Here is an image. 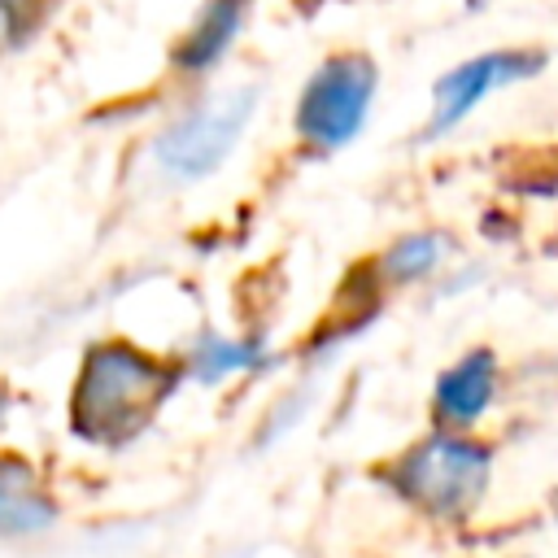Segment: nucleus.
<instances>
[{"label":"nucleus","mask_w":558,"mask_h":558,"mask_svg":"<svg viewBox=\"0 0 558 558\" xmlns=\"http://www.w3.org/2000/svg\"><path fill=\"white\" fill-rule=\"evenodd\" d=\"M375 96H379V61L371 52L362 48L327 52L301 83V96L292 109L296 140L310 153L349 148L366 131L375 113Z\"/></svg>","instance_id":"3"},{"label":"nucleus","mask_w":558,"mask_h":558,"mask_svg":"<svg viewBox=\"0 0 558 558\" xmlns=\"http://www.w3.org/2000/svg\"><path fill=\"white\" fill-rule=\"evenodd\" d=\"M57 523V497L26 458L0 453V541L44 536Z\"/></svg>","instance_id":"8"},{"label":"nucleus","mask_w":558,"mask_h":558,"mask_svg":"<svg viewBox=\"0 0 558 558\" xmlns=\"http://www.w3.org/2000/svg\"><path fill=\"white\" fill-rule=\"evenodd\" d=\"M4 414H9V392L0 388V427H4Z\"/></svg>","instance_id":"13"},{"label":"nucleus","mask_w":558,"mask_h":558,"mask_svg":"<svg viewBox=\"0 0 558 558\" xmlns=\"http://www.w3.org/2000/svg\"><path fill=\"white\" fill-rule=\"evenodd\" d=\"M275 362L266 336H218V331H201L187 344L183 357V375L196 384H222L231 375H253L266 371Z\"/></svg>","instance_id":"10"},{"label":"nucleus","mask_w":558,"mask_h":558,"mask_svg":"<svg viewBox=\"0 0 558 558\" xmlns=\"http://www.w3.org/2000/svg\"><path fill=\"white\" fill-rule=\"evenodd\" d=\"M549 61L554 57H549L545 44H501V48H484V52H471V57L453 61L445 74L432 78V100H427V118H423L418 140L436 144L445 135H453L493 96L541 78L549 70Z\"/></svg>","instance_id":"5"},{"label":"nucleus","mask_w":558,"mask_h":558,"mask_svg":"<svg viewBox=\"0 0 558 558\" xmlns=\"http://www.w3.org/2000/svg\"><path fill=\"white\" fill-rule=\"evenodd\" d=\"M506 357L493 344H466L458 357H449L427 392V418L432 427L449 432H484L488 414L506 397Z\"/></svg>","instance_id":"6"},{"label":"nucleus","mask_w":558,"mask_h":558,"mask_svg":"<svg viewBox=\"0 0 558 558\" xmlns=\"http://www.w3.org/2000/svg\"><path fill=\"white\" fill-rule=\"evenodd\" d=\"M253 0H205L183 39L174 44V70L179 74H209L240 39L248 22Z\"/></svg>","instance_id":"9"},{"label":"nucleus","mask_w":558,"mask_h":558,"mask_svg":"<svg viewBox=\"0 0 558 558\" xmlns=\"http://www.w3.org/2000/svg\"><path fill=\"white\" fill-rule=\"evenodd\" d=\"M179 379L183 366L131 340H96L83 349L70 388V427L87 445L118 449L153 423V414L174 397Z\"/></svg>","instance_id":"1"},{"label":"nucleus","mask_w":558,"mask_h":558,"mask_svg":"<svg viewBox=\"0 0 558 558\" xmlns=\"http://www.w3.org/2000/svg\"><path fill=\"white\" fill-rule=\"evenodd\" d=\"M462 4H466V9L475 13V9H488V4H497V0H462Z\"/></svg>","instance_id":"12"},{"label":"nucleus","mask_w":558,"mask_h":558,"mask_svg":"<svg viewBox=\"0 0 558 558\" xmlns=\"http://www.w3.org/2000/svg\"><path fill=\"white\" fill-rule=\"evenodd\" d=\"M493 475H497V440L484 432H449V427H427L384 466H375V480L405 510H414L436 527L471 523L493 493Z\"/></svg>","instance_id":"2"},{"label":"nucleus","mask_w":558,"mask_h":558,"mask_svg":"<svg viewBox=\"0 0 558 558\" xmlns=\"http://www.w3.org/2000/svg\"><path fill=\"white\" fill-rule=\"evenodd\" d=\"M31 26H35V0H0V52L22 44Z\"/></svg>","instance_id":"11"},{"label":"nucleus","mask_w":558,"mask_h":558,"mask_svg":"<svg viewBox=\"0 0 558 558\" xmlns=\"http://www.w3.org/2000/svg\"><path fill=\"white\" fill-rule=\"evenodd\" d=\"M253 113H257V87L253 83L218 87V92L192 100L179 118H170L153 135L148 157H153L157 174H166L170 183H201V179L218 174L222 161L244 140Z\"/></svg>","instance_id":"4"},{"label":"nucleus","mask_w":558,"mask_h":558,"mask_svg":"<svg viewBox=\"0 0 558 558\" xmlns=\"http://www.w3.org/2000/svg\"><path fill=\"white\" fill-rule=\"evenodd\" d=\"M453 253H458V240L445 227H414V231L392 235L366 262V270L379 283V292H397V288H418V283L440 279L449 270Z\"/></svg>","instance_id":"7"}]
</instances>
